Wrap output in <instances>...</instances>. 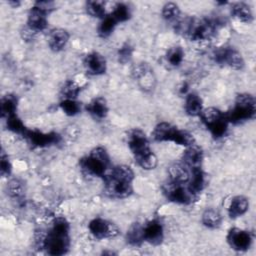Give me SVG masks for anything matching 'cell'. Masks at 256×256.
<instances>
[{
	"label": "cell",
	"mask_w": 256,
	"mask_h": 256,
	"mask_svg": "<svg viewBox=\"0 0 256 256\" xmlns=\"http://www.w3.org/2000/svg\"><path fill=\"white\" fill-rule=\"evenodd\" d=\"M183 58H184V51L179 46L170 48L166 54V60L172 66L180 65L183 61Z\"/></svg>",
	"instance_id": "d6a6232c"
},
{
	"label": "cell",
	"mask_w": 256,
	"mask_h": 256,
	"mask_svg": "<svg viewBox=\"0 0 256 256\" xmlns=\"http://www.w3.org/2000/svg\"><path fill=\"white\" fill-rule=\"evenodd\" d=\"M7 193L14 199H21L24 195L23 184L18 179H12L7 184Z\"/></svg>",
	"instance_id": "d590c367"
},
{
	"label": "cell",
	"mask_w": 256,
	"mask_h": 256,
	"mask_svg": "<svg viewBox=\"0 0 256 256\" xmlns=\"http://www.w3.org/2000/svg\"><path fill=\"white\" fill-rule=\"evenodd\" d=\"M37 32L34 31L33 29H31L30 27H26L24 28V30L22 31V37L25 39V40H32L35 38Z\"/></svg>",
	"instance_id": "60d3db41"
},
{
	"label": "cell",
	"mask_w": 256,
	"mask_h": 256,
	"mask_svg": "<svg viewBox=\"0 0 256 256\" xmlns=\"http://www.w3.org/2000/svg\"><path fill=\"white\" fill-rule=\"evenodd\" d=\"M6 124H7V128L10 131H12L14 133H17V134H20L22 136H24L26 134L27 130H28L16 114L8 117L7 120H6Z\"/></svg>",
	"instance_id": "4dcf8cb0"
},
{
	"label": "cell",
	"mask_w": 256,
	"mask_h": 256,
	"mask_svg": "<svg viewBox=\"0 0 256 256\" xmlns=\"http://www.w3.org/2000/svg\"><path fill=\"white\" fill-rule=\"evenodd\" d=\"M213 59L220 65L229 66L235 70H241L244 65V59L241 53L233 47H220L216 49L213 54Z\"/></svg>",
	"instance_id": "ba28073f"
},
{
	"label": "cell",
	"mask_w": 256,
	"mask_h": 256,
	"mask_svg": "<svg viewBox=\"0 0 256 256\" xmlns=\"http://www.w3.org/2000/svg\"><path fill=\"white\" fill-rule=\"evenodd\" d=\"M203 110L202 100L195 93H189L185 99V111L190 116H200Z\"/></svg>",
	"instance_id": "cb8c5ba5"
},
{
	"label": "cell",
	"mask_w": 256,
	"mask_h": 256,
	"mask_svg": "<svg viewBox=\"0 0 256 256\" xmlns=\"http://www.w3.org/2000/svg\"><path fill=\"white\" fill-rule=\"evenodd\" d=\"M182 163L189 169L201 167L203 161V151L201 147L196 144L187 146L182 154Z\"/></svg>",
	"instance_id": "e0dca14e"
},
{
	"label": "cell",
	"mask_w": 256,
	"mask_h": 256,
	"mask_svg": "<svg viewBox=\"0 0 256 256\" xmlns=\"http://www.w3.org/2000/svg\"><path fill=\"white\" fill-rule=\"evenodd\" d=\"M84 66L91 75H101L106 71V60L98 52H91L84 59Z\"/></svg>",
	"instance_id": "2e32d148"
},
{
	"label": "cell",
	"mask_w": 256,
	"mask_h": 256,
	"mask_svg": "<svg viewBox=\"0 0 256 256\" xmlns=\"http://www.w3.org/2000/svg\"><path fill=\"white\" fill-rule=\"evenodd\" d=\"M0 172L3 177L8 176L11 172V164L9 161L8 156L2 151L1 153V160H0Z\"/></svg>",
	"instance_id": "ab89813d"
},
{
	"label": "cell",
	"mask_w": 256,
	"mask_h": 256,
	"mask_svg": "<svg viewBox=\"0 0 256 256\" xmlns=\"http://www.w3.org/2000/svg\"><path fill=\"white\" fill-rule=\"evenodd\" d=\"M256 113L255 98L248 93L239 94L235 100L233 108L226 113L229 123L238 124L243 121L252 119Z\"/></svg>",
	"instance_id": "8992f818"
},
{
	"label": "cell",
	"mask_w": 256,
	"mask_h": 256,
	"mask_svg": "<svg viewBox=\"0 0 256 256\" xmlns=\"http://www.w3.org/2000/svg\"><path fill=\"white\" fill-rule=\"evenodd\" d=\"M88 228L90 233L97 239L113 238L119 234V228L116 224L100 217L92 219Z\"/></svg>",
	"instance_id": "30bf717a"
},
{
	"label": "cell",
	"mask_w": 256,
	"mask_h": 256,
	"mask_svg": "<svg viewBox=\"0 0 256 256\" xmlns=\"http://www.w3.org/2000/svg\"><path fill=\"white\" fill-rule=\"evenodd\" d=\"M218 22L212 19H199V18H189L184 21L176 23V31L182 33L190 40H207L211 38L217 28Z\"/></svg>",
	"instance_id": "3957f363"
},
{
	"label": "cell",
	"mask_w": 256,
	"mask_h": 256,
	"mask_svg": "<svg viewBox=\"0 0 256 256\" xmlns=\"http://www.w3.org/2000/svg\"><path fill=\"white\" fill-rule=\"evenodd\" d=\"M24 137H26L29 142L36 147L50 146L53 144H57L61 140L60 135L55 132L44 133L38 130H27Z\"/></svg>",
	"instance_id": "5bb4252c"
},
{
	"label": "cell",
	"mask_w": 256,
	"mask_h": 256,
	"mask_svg": "<svg viewBox=\"0 0 256 256\" xmlns=\"http://www.w3.org/2000/svg\"><path fill=\"white\" fill-rule=\"evenodd\" d=\"M116 24H117V21L112 17L111 14L108 16H105L104 18H102V21L99 24L98 34L103 38L108 37L114 31Z\"/></svg>",
	"instance_id": "f546056e"
},
{
	"label": "cell",
	"mask_w": 256,
	"mask_h": 256,
	"mask_svg": "<svg viewBox=\"0 0 256 256\" xmlns=\"http://www.w3.org/2000/svg\"><path fill=\"white\" fill-rule=\"evenodd\" d=\"M69 40V34L66 30L61 28L53 29L48 36V45L53 51L62 50Z\"/></svg>",
	"instance_id": "d6986e66"
},
{
	"label": "cell",
	"mask_w": 256,
	"mask_h": 256,
	"mask_svg": "<svg viewBox=\"0 0 256 256\" xmlns=\"http://www.w3.org/2000/svg\"><path fill=\"white\" fill-rule=\"evenodd\" d=\"M86 10L92 17H105V4L102 1H88L86 3Z\"/></svg>",
	"instance_id": "836d02e7"
},
{
	"label": "cell",
	"mask_w": 256,
	"mask_h": 256,
	"mask_svg": "<svg viewBox=\"0 0 256 256\" xmlns=\"http://www.w3.org/2000/svg\"><path fill=\"white\" fill-rule=\"evenodd\" d=\"M79 164L85 173L102 177L106 175V171L109 168L110 158L105 148L96 147L87 156L81 158Z\"/></svg>",
	"instance_id": "277c9868"
},
{
	"label": "cell",
	"mask_w": 256,
	"mask_h": 256,
	"mask_svg": "<svg viewBox=\"0 0 256 256\" xmlns=\"http://www.w3.org/2000/svg\"><path fill=\"white\" fill-rule=\"evenodd\" d=\"M227 242L234 250L246 251L251 246L252 236L248 231L234 227L228 231Z\"/></svg>",
	"instance_id": "4fadbf2b"
},
{
	"label": "cell",
	"mask_w": 256,
	"mask_h": 256,
	"mask_svg": "<svg viewBox=\"0 0 256 256\" xmlns=\"http://www.w3.org/2000/svg\"><path fill=\"white\" fill-rule=\"evenodd\" d=\"M180 15V9L173 2L166 3L162 8V16L167 21H176Z\"/></svg>",
	"instance_id": "e575fe53"
},
{
	"label": "cell",
	"mask_w": 256,
	"mask_h": 256,
	"mask_svg": "<svg viewBox=\"0 0 256 256\" xmlns=\"http://www.w3.org/2000/svg\"><path fill=\"white\" fill-rule=\"evenodd\" d=\"M126 241L132 246H139L144 241L143 226L138 223L133 224L126 233Z\"/></svg>",
	"instance_id": "83f0119b"
},
{
	"label": "cell",
	"mask_w": 256,
	"mask_h": 256,
	"mask_svg": "<svg viewBox=\"0 0 256 256\" xmlns=\"http://www.w3.org/2000/svg\"><path fill=\"white\" fill-rule=\"evenodd\" d=\"M189 190L197 196L205 187V174L201 167L190 169V178L187 182Z\"/></svg>",
	"instance_id": "ffe728a7"
},
{
	"label": "cell",
	"mask_w": 256,
	"mask_h": 256,
	"mask_svg": "<svg viewBox=\"0 0 256 256\" xmlns=\"http://www.w3.org/2000/svg\"><path fill=\"white\" fill-rule=\"evenodd\" d=\"M1 116L6 119L14 114H16L17 109V99L14 95L7 94L1 99Z\"/></svg>",
	"instance_id": "4316f807"
},
{
	"label": "cell",
	"mask_w": 256,
	"mask_h": 256,
	"mask_svg": "<svg viewBox=\"0 0 256 256\" xmlns=\"http://www.w3.org/2000/svg\"><path fill=\"white\" fill-rule=\"evenodd\" d=\"M168 174L170 177V181L175 183L186 184L190 178V171L188 167L181 163H174L168 169Z\"/></svg>",
	"instance_id": "44dd1931"
},
{
	"label": "cell",
	"mask_w": 256,
	"mask_h": 256,
	"mask_svg": "<svg viewBox=\"0 0 256 256\" xmlns=\"http://www.w3.org/2000/svg\"><path fill=\"white\" fill-rule=\"evenodd\" d=\"M163 191L167 199L179 204H189L193 202V200L197 197L189 190L187 184L185 185L172 181H170L163 187Z\"/></svg>",
	"instance_id": "9c48e42d"
},
{
	"label": "cell",
	"mask_w": 256,
	"mask_h": 256,
	"mask_svg": "<svg viewBox=\"0 0 256 256\" xmlns=\"http://www.w3.org/2000/svg\"><path fill=\"white\" fill-rule=\"evenodd\" d=\"M163 226L158 219H153L143 226L144 241L152 244L159 245L163 240Z\"/></svg>",
	"instance_id": "9a60e30c"
},
{
	"label": "cell",
	"mask_w": 256,
	"mask_h": 256,
	"mask_svg": "<svg viewBox=\"0 0 256 256\" xmlns=\"http://www.w3.org/2000/svg\"><path fill=\"white\" fill-rule=\"evenodd\" d=\"M133 170L126 165L115 166L111 172L104 176L106 193L113 198H125L133 192Z\"/></svg>",
	"instance_id": "7a4b0ae2"
},
{
	"label": "cell",
	"mask_w": 256,
	"mask_h": 256,
	"mask_svg": "<svg viewBox=\"0 0 256 256\" xmlns=\"http://www.w3.org/2000/svg\"><path fill=\"white\" fill-rule=\"evenodd\" d=\"M200 117L213 137L220 138L226 134L229 122L226 118V114L219 109L215 107L203 109Z\"/></svg>",
	"instance_id": "52a82bcc"
},
{
	"label": "cell",
	"mask_w": 256,
	"mask_h": 256,
	"mask_svg": "<svg viewBox=\"0 0 256 256\" xmlns=\"http://www.w3.org/2000/svg\"><path fill=\"white\" fill-rule=\"evenodd\" d=\"M111 15L117 22H125L130 18L131 10L128 5L124 3H118L115 5Z\"/></svg>",
	"instance_id": "1f68e13d"
},
{
	"label": "cell",
	"mask_w": 256,
	"mask_h": 256,
	"mask_svg": "<svg viewBox=\"0 0 256 256\" xmlns=\"http://www.w3.org/2000/svg\"><path fill=\"white\" fill-rule=\"evenodd\" d=\"M133 54V47L129 44V43H125L121 46V48H119L117 56H118V60L121 63H127L128 61H130L131 57Z\"/></svg>",
	"instance_id": "f35d334b"
},
{
	"label": "cell",
	"mask_w": 256,
	"mask_h": 256,
	"mask_svg": "<svg viewBox=\"0 0 256 256\" xmlns=\"http://www.w3.org/2000/svg\"><path fill=\"white\" fill-rule=\"evenodd\" d=\"M132 74L143 90L150 91L154 88L156 79L153 69L147 63H139L135 65L132 70Z\"/></svg>",
	"instance_id": "8fae6325"
},
{
	"label": "cell",
	"mask_w": 256,
	"mask_h": 256,
	"mask_svg": "<svg viewBox=\"0 0 256 256\" xmlns=\"http://www.w3.org/2000/svg\"><path fill=\"white\" fill-rule=\"evenodd\" d=\"M60 108L68 116H74L80 112V105L75 99L65 98L60 103Z\"/></svg>",
	"instance_id": "8d00e7d4"
},
{
	"label": "cell",
	"mask_w": 256,
	"mask_h": 256,
	"mask_svg": "<svg viewBox=\"0 0 256 256\" xmlns=\"http://www.w3.org/2000/svg\"><path fill=\"white\" fill-rule=\"evenodd\" d=\"M86 110L95 118L103 119L107 116L108 105L106 100L103 97L94 98L86 106Z\"/></svg>",
	"instance_id": "603a6c76"
},
{
	"label": "cell",
	"mask_w": 256,
	"mask_h": 256,
	"mask_svg": "<svg viewBox=\"0 0 256 256\" xmlns=\"http://www.w3.org/2000/svg\"><path fill=\"white\" fill-rule=\"evenodd\" d=\"M202 223L207 228H218L222 223V216L220 212L214 208H207L202 214Z\"/></svg>",
	"instance_id": "484cf974"
},
{
	"label": "cell",
	"mask_w": 256,
	"mask_h": 256,
	"mask_svg": "<svg viewBox=\"0 0 256 256\" xmlns=\"http://www.w3.org/2000/svg\"><path fill=\"white\" fill-rule=\"evenodd\" d=\"M135 158V161L136 163L142 168V169H145V170H152L154 169L156 166H157V157L156 155L153 153L152 150L144 153V154H141L139 156H136L134 157Z\"/></svg>",
	"instance_id": "f1b7e54d"
},
{
	"label": "cell",
	"mask_w": 256,
	"mask_h": 256,
	"mask_svg": "<svg viewBox=\"0 0 256 256\" xmlns=\"http://www.w3.org/2000/svg\"><path fill=\"white\" fill-rule=\"evenodd\" d=\"M127 142L129 149L133 153L134 157L144 154L150 151L149 141L145 135V133L140 129H132L129 131L127 136Z\"/></svg>",
	"instance_id": "7c38bea8"
},
{
	"label": "cell",
	"mask_w": 256,
	"mask_h": 256,
	"mask_svg": "<svg viewBox=\"0 0 256 256\" xmlns=\"http://www.w3.org/2000/svg\"><path fill=\"white\" fill-rule=\"evenodd\" d=\"M231 12L235 18L244 22L250 23L253 20V14L250 7L243 2H237L232 5Z\"/></svg>",
	"instance_id": "d4e9b609"
},
{
	"label": "cell",
	"mask_w": 256,
	"mask_h": 256,
	"mask_svg": "<svg viewBox=\"0 0 256 256\" xmlns=\"http://www.w3.org/2000/svg\"><path fill=\"white\" fill-rule=\"evenodd\" d=\"M249 208V201L245 196L238 195L231 199L228 207V215L231 218H237L247 212Z\"/></svg>",
	"instance_id": "7402d4cb"
},
{
	"label": "cell",
	"mask_w": 256,
	"mask_h": 256,
	"mask_svg": "<svg viewBox=\"0 0 256 256\" xmlns=\"http://www.w3.org/2000/svg\"><path fill=\"white\" fill-rule=\"evenodd\" d=\"M80 86L73 80H68L64 83L62 93L67 99H75L80 92Z\"/></svg>",
	"instance_id": "74e56055"
},
{
	"label": "cell",
	"mask_w": 256,
	"mask_h": 256,
	"mask_svg": "<svg viewBox=\"0 0 256 256\" xmlns=\"http://www.w3.org/2000/svg\"><path fill=\"white\" fill-rule=\"evenodd\" d=\"M152 137L156 141H171L185 147L195 144L194 136L191 133L180 130L167 122L157 124L152 132Z\"/></svg>",
	"instance_id": "5b68a950"
},
{
	"label": "cell",
	"mask_w": 256,
	"mask_h": 256,
	"mask_svg": "<svg viewBox=\"0 0 256 256\" xmlns=\"http://www.w3.org/2000/svg\"><path fill=\"white\" fill-rule=\"evenodd\" d=\"M47 13L37 7H32L28 13L27 26L36 32L43 31L47 27Z\"/></svg>",
	"instance_id": "ac0fdd59"
},
{
	"label": "cell",
	"mask_w": 256,
	"mask_h": 256,
	"mask_svg": "<svg viewBox=\"0 0 256 256\" xmlns=\"http://www.w3.org/2000/svg\"><path fill=\"white\" fill-rule=\"evenodd\" d=\"M70 226L64 217H57L53 220L49 231L43 236L41 247L53 256H60L69 250Z\"/></svg>",
	"instance_id": "6da1fadb"
}]
</instances>
